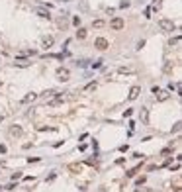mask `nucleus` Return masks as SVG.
Masks as SVG:
<instances>
[{
  "mask_svg": "<svg viewBox=\"0 0 182 192\" xmlns=\"http://www.w3.org/2000/svg\"><path fill=\"white\" fill-rule=\"evenodd\" d=\"M159 28L163 29V32H174L176 24H174L172 20H168V18H163V20H159Z\"/></svg>",
  "mask_w": 182,
  "mask_h": 192,
  "instance_id": "nucleus-1",
  "label": "nucleus"
},
{
  "mask_svg": "<svg viewBox=\"0 0 182 192\" xmlns=\"http://www.w3.org/2000/svg\"><path fill=\"white\" fill-rule=\"evenodd\" d=\"M153 94H155V98L159 100V102H164V100L168 98V92L163 88H159V86H153Z\"/></svg>",
  "mask_w": 182,
  "mask_h": 192,
  "instance_id": "nucleus-2",
  "label": "nucleus"
},
{
  "mask_svg": "<svg viewBox=\"0 0 182 192\" xmlns=\"http://www.w3.org/2000/svg\"><path fill=\"white\" fill-rule=\"evenodd\" d=\"M57 79H59L61 82H67V80L70 79V73H69V69H65V67H61V69H57Z\"/></svg>",
  "mask_w": 182,
  "mask_h": 192,
  "instance_id": "nucleus-3",
  "label": "nucleus"
},
{
  "mask_svg": "<svg viewBox=\"0 0 182 192\" xmlns=\"http://www.w3.org/2000/svg\"><path fill=\"white\" fill-rule=\"evenodd\" d=\"M123 26H125V22H123V18H114L112 22H110V28L116 29V32H120V29H123Z\"/></svg>",
  "mask_w": 182,
  "mask_h": 192,
  "instance_id": "nucleus-4",
  "label": "nucleus"
},
{
  "mask_svg": "<svg viewBox=\"0 0 182 192\" xmlns=\"http://www.w3.org/2000/svg\"><path fill=\"white\" fill-rule=\"evenodd\" d=\"M94 47H96V49H100V51H104V49H108V47H110V43H108V39L98 38L96 41H94Z\"/></svg>",
  "mask_w": 182,
  "mask_h": 192,
  "instance_id": "nucleus-5",
  "label": "nucleus"
},
{
  "mask_svg": "<svg viewBox=\"0 0 182 192\" xmlns=\"http://www.w3.org/2000/svg\"><path fill=\"white\" fill-rule=\"evenodd\" d=\"M139 92H141V86H131L129 96H127V98H129V100H135L137 96H139Z\"/></svg>",
  "mask_w": 182,
  "mask_h": 192,
  "instance_id": "nucleus-6",
  "label": "nucleus"
},
{
  "mask_svg": "<svg viewBox=\"0 0 182 192\" xmlns=\"http://www.w3.org/2000/svg\"><path fill=\"white\" fill-rule=\"evenodd\" d=\"M35 14L39 16V18H51V16H49V10H45V8H35Z\"/></svg>",
  "mask_w": 182,
  "mask_h": 192,
  "instance_id": "nucleus-7",
  "label": "nucleus"
},
{
  "mask_svg": "<svg viewBox=\"0 0 182 192\" xmlns=\"http://www.w3.org/2000/svg\"><path fill=\"white\" fill-rule=\"evenodd\" d=\"M69 171H70V173H80V171H82V165H79V163H70V165H69Z\"/></svg>",
  "mask_w": 182,
  "mask_h": 192,
  "instance_id": "nucleus-8",
  "label": "nucleus"
},
{
  "mask_svg": "<svg viewBox=\"0 0 182 192\" xmlns=\"http://www.w3.org/2000/svg\"><path fill=\"white\" fill-rule=\"evenodd\" d=\"M35 98H37V94H28V96H23V98H22V104H28V102H33V100H35Z\"/></svg>",
  "mask_w": 182,
  "mask_h": 192,
  "instance_id": "nucleus-9",
  "label": "nucleus"
},
{
  "mask_svg": "<svg viewBox=\"0 0 182 192\" xmlns=\"http://www.w3.org/2000/svg\"><path fill=\"white\" fill-rule=\"evenodd\" d=\"M41 41H43V45H45V47H51L53 43H55V39H53L51 35H45V38H43Z\"/></svg>",
  "mask_w": 182,
  "mask_h": 192,
  "instance_id": "nucleus-10",
  "label": "nucleus"
},
{
  "mask_svg": "<svg viewBox=\"0 0 182 192\" xmlns=\"http://www.w3.org/2000/svg\"><path fill=\"white\" fill-rule=\"evenodd\" d=\"M141 122L143 124L149 122V112H147V108H141Z\"/></svg>",
  "mask_w": 182,
  "mask_h": 192,
  "instance_id": "nucleus-11",
  "label": "nucleus"
},
{
  "mask_svg": "<svg viewBox=\"0 0 182 192\" xmlns=\"http://www.w3.org/2000/svg\"><path fill=\"white\" fill-rule=\"evenodd\" d=\"M10 135H14V137L22 135V127H20V126H14L12 129H10Z\"/></svg>",
  "mask_w": 182,
  "mask_h": 192,
  "instance_id": "nucleus-12",
  "label": "nucleus"
},
{
  "mask_svg": "<svg viewBox=\"0 0 182 192\" xmlns=\"http://www.w3.org/2000/svg\"><path fill=\"white\" fill-rule=\"evenodd\" d=\"M76 38H79V39H84V38H86V29H84V28H79V32H76Z\"/></svg>",
  "mask_w": 182,
  "mask_h": 192,
  "instance_id": "nucleus-13",
  "label": "nucleus"
},
{
  "mask_svg": "<svg viewBox=\"0 0 182 192\" xmlns=\"http://www.w3.org/2000/svg\"><path fill=\"white\" fill-rule=\"evenodd\" d=\"M61 102H63V96H57V98H53L49 104H51V106H57V104H61Z\"/></svg>",
  "mask_w": 182,
  "mask_h": 192,
  "instance_id": "nucleus-14",
  "label": "nucleus"
},
{
  "mask_svg": "<svg viewBox=\"0 0 182 192\" xmlns=\"http://www.w3.org/2000/svg\"><path fill=\"white\" fill-rule=\"evenodd\" d=\"M92 26H94V28H104V26H106V22H104V20H96Z\"/></svg>",
  "mask_w": 182,
  "mask_h": 192,
  "instance_id": "nucleus-15",
  "label": "nucleus"
},
{
  "mask_svg": "<svg viewBox=\"0 0 182 192\" xmlns=\"http://www.w3.org/2000/svg\"><path fill=\"white\" fill-rule=\"evenodd\" d=\"M16 65H18V67H28V65H29V61H26V59H20V61L16 63Z\"/></svg>",
  "mask_w": 182,
  "mask_h": 192,
  "instance_id": "nucleus-16",
  "label": "nucleus"
},
{
  "mask_svg": "<svg viewBox=\"0 0 182 192\" xmlns=\"http://www.w3.org/2000/svg\"><path fill=\"white\" fill-rule=\"evenodd\" d=\"M168 45L172 47V45H180V38H174V39H170V43Z\"/></svg>",
  "mask_w": 182,
  "mask_h": 192,
  "instance_id": "nucleus-17",
  "label": "nucleus"
},
{
  "mask_svg": "<svg viewBox=\"0 0 182 192\" xmlns=\"http://www.w3.org/2000/svg\"><path fill=\"white\" fill-rule=\"evenodd\" d=\"M161 8V0H155V2H153V8H151V10H159Z\"/></svg>",
  "mask_w": 182,
  "mask_h": 192,
  "instance_id": "nucleus-18",
  "label": "nucleus"
},
{
  "mask_svg": "<svg viewBox=\"0 0 182 192\" xmlns=\"http://www.w3.org/2000/svg\"><path fill=\"white\" fill-rule=\"evenodd\" d=\"M96 88V82H90V85H86V90H94Z\"/></svg>",
  "mask_w": 182,
  "mask_h": 192,
  "instance_id": "nucleus-19",
  "label": "nucleus"
},
{
  "mask_svg": "<svg viewBox=\"0 0 182 192\" xmlns=\"http://www.w3.org/2000/svg\"><path fill=\"white\" fill-rule=\"evenodd\" d=\"M37 161H39L37 157H29V159H28V163H37Z\"/></svg>",
  "mask_w": 182,
  "mask_h": 192,
  "instance_id": "nucleus-20",
  "label": "nucleus"
},
{
  "mask_svg": "<svg viewBox=\"0 0 182 192\" xmlns=\"http://www.w3.org/2000/svg\"><path fill=\"white\" fill-rule=\"evenodd\" d=\"M73 24H75V26H80V18H79V16H76V18L73 20Z\"/></svg>",
  "mask_w": 182,
  "mask_h": 192,
  "instance_id": "nucleus-21",
  "label": "nucleus"
},
{
  "mask_svg": "<svg viewBox=\"0 0 182 192\" xmlns=\"http://www.w3.org/2000/svg\"><path fill=\"white\" fill-rule=\"evenodd\" d=\"M2 122H4V116H2V114H0V124H2Z\"/></svg>",
  "mask_w": 182,
  "mask_h": 192,
  "instance_id": "nucleus-22",
  "label": "nucleus"
},
{
  "mask_svg": "<svg viewBox=\"0 0 182 192\" xmlns=\"http://www.w3.org/2000/svg\"><path fill=\"white\" fill-rule=\"evenodd\" d=\"M61 2H70V0H61Z\"/></svg>",
  "mask_w": 182,
  "mask_h": 192,
  "instance_id": "nucleus-23",
  "label": "nucleus"
}]
</instances>
